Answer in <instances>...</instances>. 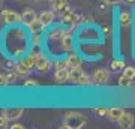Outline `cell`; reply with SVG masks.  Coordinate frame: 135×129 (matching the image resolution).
Instances as JSON below:
<instances>
[{
    "label": "cell",
    "instance_id": "5b68a950",
    "mask_svg": "<svg viewBox=\"0 0 135 129\" xmlns=\"http://www.w3.org/2000/svg\"><path fill=\"white\" fill-rule=\"evenodd\" d=\"M63 33H65V27H63L62 24L59 27L50 29L48 33H47V41H48V44H57L59 47H60V41H62Z\"/></svg>",
    "mask_w": 135,
    "mask_h": 129
},
{
    "label": "cell",
    "instance_id": "4316f807",
    "mask_svg": "<svg viewBox=\"0 0 135 129\" xmlns=\"http://www.w3.org/2000/svg\"><path fill=\"white\" fill-rule=\"evenodd\" d=\"M32 39H33V41H32V44H33L35 47H36V45L39 47V45L42 44V36H41V33H35Z\"/></svg>",
    "mask_w": 135,
    "mask_h": 129
},
{
    "label": "cell",
    "instance_id": "ba28073f",
    "mask_svg": "<svg viewBox=\"0 0 135 129\" xmlns=\"http://www.w3.org/2000/svg\"><path fill=\"white\" fill-rule=\"evenodd\" d=\"M135 123V117L132 113H128V111H125V114L120 117V120H119V126L123 129H129L132 128Z\"/></svg>",
    "mask_w": 135,
    "mask_h": 129
},
{
    "label": "cell",
    "instance_id": "cb8c5ba5",
    "mask_svg": "<svg viewBox=\"0 0 135 129\" xmlns=\"http://www.w3.org/2000/svg\"><path fill=\"white\" fill-rule=\"evenodd\" d=\"M54 65H56V69H69V63H68L66 59H63V60H57Z\"/></svg>",
    "mask_w": 135,
    "mask_h": 129
},
{
    "label": "cell",
    "instance_id": "f546056e",
    "mask_svg": "<svg viewBox=\"0 0 135 129\" xmlns=\"http://www.w3.org/2000/svg\"><path fill=\"white\" fill-rule=\"evenodd\" d=\"M8 122H9V120H8V117H6V116H0V129L2 128H6V126H8Z\"/></svg>",
    "mask_w": 135,
    "mask_h": 129
},
{
    "label": "cell",
    "instance_id": "f1b7e54d",
    "mask_svg": "<svg viewBox=\"0 0 135 129\" xmlns=\"http://www.w3.org/2000/svg\"><path fill=\"white\" fill-rule=\"evenodd\" d=\"M9 84L8 83V77H6V74H0V87H6Z\"/></svg>",
    "mask_w": 135,
    "mask_h": 129
},
{
    "label": "cell",
    "instance_id": "d6986e66",
    "mask_svg": "<svg viewBox=\"0 0 135 129\" xmlns=\"http://www.w3.org/2000/svg\"><path fill=\"white\" fill-rule=\"evenodd\" d=\"M36 60H38V59L30 53V54H27V56H24V57L21 59V63H23L24 66H27L29 69H33L35 65H36Z\"/></svg>",
    "mask_w": 135,
    "mask_h": 129
},
{
    "label": "cell",
    "instance_id": "e0dca14e",
    "mask_svg": "<svg viewBox=\"0 0 135 129\" xmlns=\"http://www.w3.org/2000/svg\"><path fill=\"white\" fill-rule=\"evenodd\" d=\"M119 23H120L122 27H129L131 23H132V17L128 11H123L119 14Z\"/></svg>",
    "mask_w": 135,
    "mask_h": 129
},
{
    "label": "cell",
    "instance_id": "ffe728a7",
    "mask_svg": "<svg viewBox=\"0 0 135 129\" xmlns=\"http://www.w3.org/2000/svg\"><path fill=\"white\" fill-rule=\"evenodd\" d=\"M68 63H69V69L71 68H77V66H81V59L78 57L75 53H69V56L66 57Z\"/></svg>",
    "mask_w": 135,
    "mask_h": 129
},
{
    "label": "cell",
    "instance_id": "9a60e30c",
    "mask_svg": "<svg viewBox=\"0 0 135 129\" xmlns=\"http://www.w3.org/2000/svg\"><path fill=\"white\" fill-rule=\"evenodd\" d=\"M14 71L17 72V75H18V78H27V77L30 75V71H32V69H29L27 66H24L23 63L20 62V63H17V65H15Z\"/></svg>",
    "mask_w": 135,
    "mask_h": 129
},
{
    "label": "cell",
    "instance_id": "7c38bea8",
    "mask_svg": "<svg viewBox=\"0 0 135 129\" xmlns=\"http://www.w3.org/2000/svg\"><path fill=\"white\" fill-rule=\"evenodd\" d=\"M86 72L83 71L81 66H77V68H71L69 69V80L72 83H75V84H78V81L81 80V77L84 75Z\"/></svg>",
    "mask_w": 135,
    "mask_h": 129
},
{
    "label": "cell",
    "instance_id": "7a4b0ae2",
    "mask_svg": "<svg viewBox=\"0 0 135 129\" xmlns=\"http://www.w3.org/2000/svg\"><path fill=\"white\" fill-rule=\"evenodd\" d=\"M0 23L6 24V26H12V24L21 23V14L12 9H3L0 12Z\"/></svg>",
    "mask_w": 135,
    "mask_h": 129
},
{
    "label": "cell",
    "instance_id": "44dd1931",
    "mask_svg": "<svg viewBox=\"0 0 135 129\" xmlns=\"http://www.w3.org/2000/svg\"><path fill=\"white\" fill-rule=\"evenodd\" d=\"M117 83H119V86H120V87H131V84H132L134 81H132L131 78H128L126 75L122 74V75L119 77V81H117Z\"/></svg>",
    "mask_w": 135,
    "mask_h": 129
},
{
    "label": "cell",
    "instance_id": "8fae6325",
    "mask_svg": "<svg viewBox=\"0 0 135 129\" xmlns=\"http://www.w3.org/2000/svg\"><path fill=\"white\" fill-rule=\"evenodd\" d=\"M123 114H125V110L123 108H120V107H113V108H108L107 117L110 120H113V122H119Z\"/></svg>",
    "mask_w": 135,
    "mask_h": 129
},
{
    "label": "cell",
    "instance_id": "5bb4252c",
    "mask_svg": "<svg viewBox=\"0 0 135 129\" xmlns=\"http://www.w3.org/2000/svg\"><path fill=\"white\" fill-rule=\"evenodd\" d=\"M68 0H51V8H53L54 12H57V14L62 15L63 11L68 8Z\"/></svg>",
    "mask_w": 135,
    "mask_h": 129
},
{
    "label": "cell",
    "instance_id": "1f68e13d",
    "mask_svg": "<svg viewBox=\"0 0 135 129\" xmlns=\"http://www.w3.org/2000/svg\"><path fill=\"white\" fill-rule=\"evenodd\" d=\"M9 128L11 129H24V126L20 123H12V125H9Z\"/></svg>",
    "mask_w": 135,
    "mask_h": 129
},
{
    "label": "cell",
    "instance_id": "4dcf8cb0",
    "mask_svg": "<svg viewBox=\"0 0 135 129\" xmlns=\"http://www.w3.org/2000/svg\"><path fill=\"white\" fill-rule=\"evenodd\" d=\"M108 8H110V3H108V2H105V0H102L101 3H99V11H102V12H105Z\"/></svg>",
    "mask_w": 135,
    "mask_h": 129
},
{
    "label": "cell",
    "instance_id": "603a6c76",
    "mask_svg": "<svg viewBox=\"0 0 135 129\" xmlns=\"http://www.w3.org/2000/svg\"><path fill=\"white\" fill-rule=\"evenodd\" d=\"M123 75H126L128 78H131L132 81H135V68L126 66L125 69H123Z\"/></svg>",
    "mask_w": 135,
    "mask_h": 129
},
{
    "label": "cell",
    "instance_id": "d6a6232c",
    "mask_svg": "<svg viewBox=\"0 0 135 129\" xmlns=\"http://www.w3.org/2000/svg\"><path fill=\"white\" fill-rule=\"evenodd\" d=\"M125 3H128V5H134L135 3V0H123Z\"/></svg>",
    "mask_w": 135,
    "mask_h": 129
},
{
    "label": "cell",
    "instance_id": "4fadbf2b",
    "mask_svg": "<svg viewBox=\"0 0 135 129\" xmlns=\"http://www.w3.org/2000/svg\"><path fill=\"white\" fill-rule=\"evenodd\" d=\"M54 80L59 84H63L69 80V69H56V74H54Z\"/></svg>",
    "mask_w": 135,
    "mask_h": 129
},
{
    "label": "cell",
    "instance_id": "8992f818",
    "mask_svg": "<svg viewBox=\"0 0 135 129\" xmlns=\"http://www.w3.org/2000/svg\"><path fill=\"white\" fill-rule=\"evenodd\" d=\"M51 68H53V60L48 59V57H45V56L39 57L38 60H36V65H35V69L38 72H42V74L48 72Z\"/></svg>",
    "mask_w": 135,
    "mask_h": 129
},
{
    "label": "cell",
    "instance_id": "7402d4cb",
    "mask_svg": "<svg viewBox=\"0 0 135 129\" xmlns=\"http://www.w3.org/2000/svg\"><path fill=\"white\" fill-rule=\"evenodd\" d=\"M92 75H87V74H84V75L81 77V80L78 81V86H92Z\"/></svg>",
    "mask_w": 135,
    "mask_h": 129
},
{
    "label": "cell",
    "instance_id": "484cf974",
    "mask_svg": "<svg viewBox=\"0 0 135 129\" xmlns=\"http://www.w3.org/2000/svg\"><path fill=\"white\" fill-rule=\"evenodd\" d=\"M6 77H8V83L9 84H14V83H17V78H18V75H17V72L12 69V72H8L6 74Z\"/></svg>",
    "mask_w": 135,
    "mask_h": 129
},
{
    "label": "cell",
    "instance_id": "3957f363",
    "mask_svg": "<svg viewBox=\"0 0 135 129\" xmlns=\"http://www.w3.org/2000/svg\"><path fill=\"white\" fill-rule=\"evenodd\" d=\"M110 72L107 68H99V69H96V71L92 74V83L93 86H104V84H107V83L110 81Z\"/></svg>",
    "mask_w": 135,
    "mask_h": 129
},
{
    "label": "cell",
    "instance_id": "9c48e42d",
    "mask_svg": "<svg viewBox=\"0 0 135 129\" xmlns=\"http://www.w3.org/2000/svg\"><path fill=\"white\" fill-rule=\"evenodd\" d=\"M36 18H38L36 12L33 9H30V8H27V9H24L21 12V23L24 24V26H30Z\"/></svg>",
    "mask_w": 135,
    "mask_h": 129
},
{
    "label": "cell",
    "instance_id": "d4e9b609",
    "mask_svg": "<svg viewBox=\"0 0 135 129\" xmlns=\"http://www.w3.org/2000/svg\"><path fill=\"white\" fill-rule=\"evenodd\" d=\"M93 113H95V116H98V117H104V116L108 114V108H105V107H99V108H95Z\"/></svg>",
    "mask_w": 135,
    "mask_h": 129
},
{
    "label": "cell",
    "instance_id": "83f0119b",
    "mask_svg": "<svg viewBox=\"0 0 135 129\" xmlns=\"http://www.w3.org/2000/svg\"><path fill=\"white\" fill-rule=\"evenodd\" d=\"M38 86H39V83L36 81V80H27V78H26L24 87H27V89H32V87H38Z\"/></svg>",
    "mask_w": 135,
    "mask_h": 129
},
{
    "label": "cell",
    "instance_id": "6da1fadb",
    "mask_svg": "<svg viewBox=\"0 0 135 129\" xmlns=\"http://www.w3.org/2000/svg\"><path fill=\"white\" fill-rule=\"evenodd\" d=\"M87 123V117L77 111H69L63 117V128L66 129H81Z\"/></svg>",
    "mask_w": 135,
    "mask_h": 129
},
{
    "label": "cell",
    "instance_id": "2e32d148",
    "mask_svg": "<svg viewBox=\"0 0 135 129\" xmlns=\"http://www.w3.org/2000/svg\"><path fill=\"white\" fill-rule=\"evenodd\" d=\"M27 29H29V32H30L32 35H35V33H42L44 29H45V26L41 23V20H39V18H36L33 23L30 24V26H27Z\"/></svg>",
    "mask_w": 135,
    "mask_h": 129
},
{
    "label": "cell",
    "instance_id": "30bf717a",
    "mask_svg": "<svg viewBox=\"0 0 135 129\" xmlns=\"http://www.w3.org/2000/svg\"><path fill=\"white\" fill-rule=\"evenodd\" d=\"M24 110L23 108H5V110H2V114L6 116L8 120H17L20 119L21 116H23Z\"/></svg>",
    "mask_w": 135,
    "mask_h": 129
},
{
    "label": "cell",
    "instance_id": "836d02e7",
    "mask_svg": "<svg viewBox=\"0 0 135 129\" xmlns=\"http://www.w3.org/2000/svg\"><path fill=\"white\" fill-rule=\"evenodd\" d=\"M0 2H2V0H0Z\"/></svg>",
    "mask_w": 135,
    "mask_h": 129
},
{
    "label": "cell",
    "instance_id": "52a82bcc",
    "mask_svg": "<svg viewBox=\"0 0 135 129\" xmlns=\"http://www.w3.org/2000/svg\"><path fill=\"white\" fill-rule=\"evenodd\" d=\"M38 18L41 20V23H42L45 27H48V26H51V24L54 23V20H56V12H54L53 9L51 11H44V12L39 14Z\"/></svg>",
    "mask_w": 135,
    "mask_h": 129
},
{
    "label": "cell",
    "instance_id": "277c9868",
    "mask_svg": "<svg viewBox=\"0 0 135 129\" xmlns=\"http://www.w3.org/2000/svg\"><path fill=\"white\" fill-rule=\"evenodd\" d=\"M74 29H65V33L60 41V48L66 53H74V36H72Z\"/></svg>",
    "mask_w": 135,
    "mask_h": 129
},
{
    "label": "cell",
    "instance_id": "ac0fdd59",
    "mask_svg": "<svg viewBox=\"0 0 135 129\" xmlns=\"http://www.w3.org/2000/svg\"><path fill=\"white\" fill-rule=\"evenodd\" d=\"M126 65L123 60H120V59H114L113 62L110 63V71L111 72H120L122 69H125Z\"/></svg>",
    "mask_w": 135,
    "mask_h": 129
}]
</instances>
